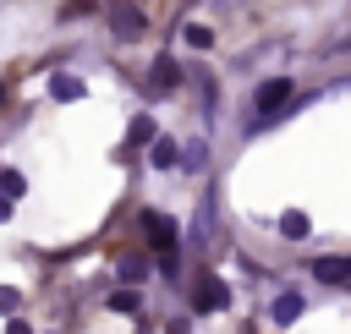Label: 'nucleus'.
<instances>
[{"mask_svg":"<svg viewBox=\"0 0 351 334\" xmlns=\"http://www.w3.org/2000/svg\"><path fill=\"white\" fill-rule=\"evenodd\" d=\"M269 318H274L280 329H285V323H296V318H302V296H296V290H285V296H274V307H269Z\"/></svg>","mask_w":351,"mask_h":334,"instance_id":"6","label":"nucleus"},{"mask_svg":"<svg viewBox=\"0 0 351 334\" xmlns=\"http://www.w3.org/2000/svg\"><path fill=\"white\" fill-rule=\"evenodd\" d=\"M148 159H154V170H176V164H181V148H176L170 137H154V148H148Z\"/></svg>","mask_w":351,"mask_h":334,"instance_id":"8","label":"nucleus"},{"mask_svg":"<svg viewBox=\"0 0 351 334\" xmlns=\"http://www.w3.org/2000/svg\"><path fill=\"white\" fill-rule=\"evenodd\" d=\"M313 279H324V285H351V257H318V263H313Z\"/></svg>","mask_w":351,"mask_h":334,"instance_id":"4","label":"nucleus"},{"mask_svg":"<svg viewBox=\"0 0 351 334\" xmlns=\"http://www.w3.org/2000/svg\"><path fill=\"white\" fill-rule=\"evenodd\" d=\"M186 44H192V49H208V44H214V33H208V27H197V22H186Z\"/></svg>","mask_w":351,"mask_h":334,"instance_id":"14","label":"nucleus"},{"mask_svg":"<svg viewBox=\"0 0 351 334\" xmlns=\"http://www.w3.org/2000/svg\"><path fill=\"white\" fill-rule=\"evenodd\" d=\"M0 197H11V203L27 197V175L22 170H0Z\"/></svg>","mask_w":351,"mask_h":334,"instance_id":"11","label":"nucleus"},{"mask_svg":"<svg viewBox=\"0 0 351 334\" xmlns=\"http://www.w3.org/2000/svg\"><path fill=\"white\" fill-rule=\"evenodd\" d=\"M110 27H115L121 38H132V33H143V11H132V5H115V11H110Z\"/></svg>","mask_w":351,"mask_h":334,"instance_id":"7","label":"nucleus"},{"mask_svg":"<svg viewBox=\"0 0 351 334\" xmlns=\"http://www.w3.org/2000/svg\"><path fill=\"white\" fill-rule=\"evenodd\" d=\"M307 230H313V219H307L302 208H285V214H280V235H291V241H302Z\"/></svg>","mask_w":351,"mask_h":334,"instance_id":"9","label":"nucleus"},{"mask_svg":"<svg viewBox=\"0 0 351 334\" xmlns=\"http://www.w3.org/2000/svg\"><path fill=\"white\" fill-rule=\"evenodd\" d=\"M225 307H230V285L219 274H203L192 285V312H225Z\"/></svg>","mask_w":351,"mask_h":334,"instance_id":"1","label":"nucleus"},{"mask_svg":"<svg viewBox=\"0 0 351 334\" xmlns=\"http://www.w3.org/2000/svg\"><path fill=\"white\" fill-rule=\"evenodd\" d=\"M154 88H176V60H159L154 66Z\"/></svg>","mask_w":351,"mask_h":334,"instance_id":"15","label":"nucleus"},{"mask_svg":"<svg viewBox=\"0 0 351 334\" xmlns=\"http://www.w3.org/2000/svg\"><path fill=\"white\" fill-rule=\"evenodd\" d=\"M82 93H88V88H82V77H71V71H55V77H49V99L66 104V99H82Z\"/></svg>","mask_w":351,"mask_h":334,"instance_id":"5","label":"nucleus"},{"mask_svg":"<svg viewBox=\"0 0 351 334\" xmlns=\"http://www.w3.org/2000/svg\"><path fill=\"white\" fill-rule=\"evenodd\" d=\"M154 137H159V131H154V115H132L126 142H132V148H137V142H148V148H154Z\"/></svg>","mask_w":351,"mask_h":334,"instance_id":"10","label":"nucleus"},{"mask_svg":"<svg viewBox=\"0 0 351 334\" xmlns=\"http://www.w3.org/2000/svg\"><path fill=\"white\" fill-rule=\"evenodd\" d=\"M16 312V285H0V318Z\"/></svg>","mask_w":351,"mask_h":334,"instance_id":"17","label":"nucleus"},{"mask_svg":"<svg viewBox=\"0 0 351 334\" xmlns=\"http://www.w3.org/2000/svg\"><path fill=\"white\" fill-rule=\"evenodd\" d=\"M5 334H33V329H27L22 318H11V323H5Z\"/></svg>","mask_w":351,"mask_h":334,"instance_id":"18","label":"nucleus"},{"mask_svg":"<svg viewBox=\"0 0 351 334\" xmlns=\"http://www.w3.org/2000/svg\"><path fill=\"white\" fill-rule=\"evenodd\" d=\"M104 301H110V312H137V301H143V296H137V290L126 285V290H110Z\"/></svg>","mask_w":351,"mask_h":334,"instance_id":"13","label":"nucleus"},{"mask_svg":"<svg viewBox=\"0 0 351 334\" xmlns=\"http://www.w3.org/2000/svg\"><path fill=\"white\" fill-rule=\"evenodd\" d=\"M252 104H258V115H274L280 104H291V77H269V82H258Z\"/></svg>","mask_w":351,"mask_h":334,"instance_id":"2","label":"nucleus"},{"mask_svg":"<svg viewBox=\"0 0 351 334\" xmlns=\"http://www.w3.org/2000/svg\"><path fill=\"white\" fill-rule=\"evenodd\" d=\"M0 219H11V197H0Z\"/></svg>","mask_w":351,"mask_h":334,"instance_id":"19","label":"nucleus"},{"mask_svg":"<svg viewBox=\"0 0 351 334\" xmlns=\"http://www.w3.org/2000/svg\"><path fill=\"white\" fill-rule=\"evenodd\" d=\"M143 274H148L143 257H121V279H143Z\"/></svg>","mask_w":351,"mask_h":334,"instance_id":"16","label":"nucleus"},{"mask_svg":"<svg viewBox=\"0 0 351 334\" xmlns=\"http://www.w3.org/2000/svg\"><path fill=\"white\" fill-rule=\"evenodd\" d=\"M208 164V142H186L181 148V170H203Z\"/></svg>","mask_w":351,"mask_h":334,"instance_id":"12","label":"nucleus"},{"mask_svg":"<svg viewBox=\"0 0 351 334\" xmlns=\"http://www.w3.org/2000/svg\"><path fill=\"white\" fill-rule=\"evenodd\" d=\"M143 230H148V241L159 246V257H176V219H165V214H143Z\"/></svg>","mask_w":351,"mask_h":334,"instance_id":"3","label":"nucleus"}]
</instances>
